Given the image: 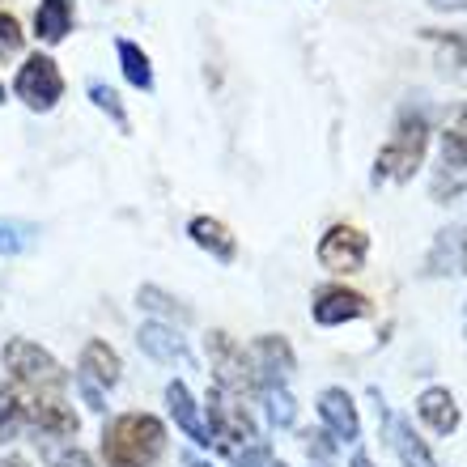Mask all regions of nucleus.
<instances>
[{
  "mask_svg": "<svg viewBox=\"0 0 467 467\" xmlns=\"http://www.w3.org/2000/svg\"><path fill=\"white\" fill-rule=\"evenodd\" d=\"M433 13H467V0H430Z\"/></svg>",
  "mask_w": 467,
  "mask_h": 467,
  "instance_id": "obj_29",
  "label": "nucleus"
},
{
  "mask_svg": "<svg viewBox=\"0 0 467 467\" xmlns=\"http://www.w3.org/2000/svg\"><path fill=\"white\" fill-rule=\"evenodd\" d=\"M204 348H209V366H213V382H217V387L243 395V400H259V382H255V369H251L246 345H238L222 327H213Z\"/></svg>",
  "mask_w": 467,
  "mask_h": 467,
  "instance_id": "obj_7",
  "label": "nucleus"
},
{
  "mask_svg": "<svg viewBox=\"0 0 467 467\" xmlns=\"http://www.w3.org/2000/svg\"><path fill=\"white\" fill-rule=\"evenodd\" d=\"M86 94H89V102H94V107H99V111L107 115V119H111L115 128H119V132H132V119H128V107H123L119 89L107 86V81H99V77H94V81L86 86Z\"/></svg>",
  "mask_w": 467,
  "mask_h": 467,
  "instance_id": "obj_22",
  "label": "nucleus"
},
{
  "mask_svg": "<svg viewBox=\"0 0 467 467\" xmlns=\"http://www.w3.org/2000/svg\"><path fill=\"white\" fill-rule=\"evenodd\" d=\"M204 420H209V438H213V451H222V455H238L243 446H251L259 438V425L251 417V408H246L243 395L225 391L213 382L209 387V400H204Z\"/></svg>",
  "mask_w": 467,
  "mask_h": 467,
  "instance_id": "obj_4",
  "label": "nucleus"
},
{
  "mask_svg": "<svg viewBox=\"0 0 467 467\" xmlns=\"http://www.w3.org/2000/svg\"><path fill=\"white\" fill-rule=\"evenodd\" d=\"M115 56H119V73L123 81L140 94H153V60H149V51L132 38H115Z\"/></svg>",
  "mask_w": 467,
  "mask_h": 467,
  "instance_id": "obj_20",
  "label": "nucleus"
},
{
  "mask_svg": "<svg viewBox=\"0 0 467 467\" xmlns=\"http://www.w3.org/2000/svg\"><path fill=\"white\" fill-rule=\"evenodd\" d=\"M315 259H319V268L336 272V276H353V272L366 268L369 259V234L353 222L327 225L319 246H315Z\"/></svg>",
  "mask_w": 467,
  "mask_h": 467,
  "instance_id": "obj_8",
  "label": "nucleus"
},
{
  "mask_svg": "<svg viewBox=\"0 0 467 467\" xmlns=\"http://www.w3.org/2000/svg\"><path fill=\"white\" fill-rule=\"evenodd\" d=\"M0 442H73L81 417L73 408V369H64L30 336H9L0 348Z\"/></svg>",
  "mask_w": 467,
  "mask_h": 467,
  "instance_id": "obj_1",
  "label": "nucleus"
},
{
  "mask_svg": "<svg viewBox=\"0 0 467 467\" xmlns=\"http://www.w3.org/2000/svg\"><path fill=\"white\" fill-rule=\"evenodd\" d=\"M183 467H213L204 455H196V451H183Z\"/></svg>",
  "mask_w": 467,
  "mask_h": 467,
  "instance_id": "obj_30",
  "label": "nucleus"
},
{
  "mask_svg": "<svg viewBox=\"0 0 467 467\" xmlns=\"http://www.w3.org/2000/svg\"><path fill=\"white\" fill-rule=\"evenodd\" d=\"M43 446V463L47 467H99L89 451H81L77 442H38Z\"/></svg>",
  "mask_w": 467,
  "mask_h": 467,
  "instance_id": "obj_25",
  "label": "nucleus"
},
{
  "mask_svg": "<svg viewBox=\"0 0 467 467\" xmlns=\"http://www.w3.org/2000/svg\"><path fill=\"white\" fill-rule=\"evenodd\" d=\"M246 353H251L259 395L268 391V387H289V379H294V369H297V357L285 336H255V340L246 345Z\"/></svg>",
  "mask_w": 467,
  "mask_h": 467,
  "instance_id": "obj_9",
  "label": "nucleus"
},
{
  "mask_svg": "<svg viewBox=\"0 0 467 467\" xmlns=\"http://www.w3.org/2000/svg\"><path fill=\"white\" fill-rule=\"evenodd\" d=\"M259 400H264V408H268V420L276 425V430H294L297 400L289 395V387H268V391L259 395Z\"/></svg>",
  "mask_w": 467,
  "mask_h": 467,
  "instance_id": "obj_24",
  "label": "nucleus"
},
{
  "mask_svg": "<svg viewBox=\"0 0 467 467\" xmlns=\"http://www.w3.org/2000/svg\"><path fill=\"white\" fill-rule=\"evenodd\" d=\"M5 102H9V89H5V81H0V107H5Z\"/></svg>",
  "mask_w": 467,
  "mask_h": 467,
  "instance_id": "obj_33",
  "label": "nucleus"
},
{
  "mask_svg": "<svg viewBox=\"0 0 467 467\" xmlns=\"http://www.w3.org/2000/svg\"><path fill=\"white\" fill-rule=\"evenodd\" d=\"M268 467H289V463H268Z\"/></svg>",
  "mask_w": 467,
  "mask_h": 467,
  "instance_id": "obj_35",
  "label": "nucleus"
},
{
  "mask_svg": "<svg viewBox=\"0 0 467 467\" xmlns=\"http://www.w3.org/2000/svg\"><path fill=\"white\" fill-rule=\"evenodd\" d=\"M166 408H171L174 430L183 433L187 442H192V446H213L204 408L196 404V395L187 391V382H166Z\"/></svg>",
  "mask_w": 467,
  "mask_h": 467,
  "instance_id": "obj_15",
  "label": "nucleus"
},
{
  "mask_svg": "<svg viewBox=\"0 0 467 467\" xmlns=\"http://www.w3.org/2000/svg\"><path fill=\"white\" fill-rule=\"evenodd\" d=\"M315 412H319L323 430L332 433L340 446H345V442H361V412H357L353 395H348L345 387H323Z\"/></svg>",
  "mask_w": 467,
  "mask_h": 467,
  "instance_id": "obj_11",
  "label": "nucleus"
},
{
  "mask_svg": "<svg viewBox=\"0 0 467 467\" xmlns=\"http://www.w3.org/2000/svg\"><path fill=\"white\" fill-rule=\"evenodd\" d=\"M323 467H327V463H323Z\"/></svg>",
  "mask_w": 467,
  "mask_h": 467,
  "instance_id": "obj_36",
  "label": "nucleus"
},
{
  "mask_svg": "<svg viewBox=\"0 0 467 467\" xmlns=\"http://www.w3.org/2000/svg\"><path fill=\"white\" fill-rule=\"evenodd\" d=\"M77 30V0H38L35 5V38L47 47H60Z\"/></svg>",
  "mask_w": 467,
  "mask_h": 467,
  "instance_id": "obj_18",
  "label": "nucleus"
},
{
  "mask_svg": "<svg viewBox=\"0 0 467 467\" xmlns=\"http://www.w3.org/2000/svg\"><path fill=\"white\" fill-rule=\"evenodd\" d=\"M166 446L171 430L153 412H119L102 425V467H158Z\"/></svg>",
  "mask_w": 467,
  "mask_h": 467,
  "instance_id": "obj_2",
  "label": "nucleus"
},
{
  "mask_svg": "<svg viewBox=\"0 0 467 467\" xmlns=\"http://www.w3.org/2000/svg\"><path fill=\"white\" fill-rule=\"evenodd\" d=\"M463 264H467V234H463Z\"/></svg>",
  "mask_w": 467,
  "mask_h": 467,
  "instance_id": "obj_34",
  "label": "nucleus"
},
{
  "mask_svg": "<svg viewBox=\"0 0 467 467\" xmlns=\"http://www.w3.org/2000/svg\"><path fill=\"white\" fill-rule=\"evenodd\" d=\"M348 467H374V459H369L366 451H353V459H348Z\"/></svg>",
  "mask_w": 467,
  "mask_h": 467,
  "instance_id": "obj_32",
  "label": "nucleus"
},
{
  "mask_svg": "<svg viewBox=\"0 0 467 467\" xmlns=\"http://www.w3.org/2000/svg\"><path fill=\"white\" fill-rule=\"evenodd\" d=\"M187 238L200 246V251H209L217 264H234L238 259V238L230 234V225L225 222H217V217H192L187 222Z\"/></svg>",
  "mask_w": 467,
  "mask_h": 467,
  "instance_id": "obj_19",
  "label": "nucleus"
},
{
  "mask_svg": "<svg viewBox=\"0 0 467 467\" xmlns=\"http://www.w3.org/2000/svg\"><path fill=\"white\" fill-rule=\"evenodd\" d=\"M230 463L234 467H268L272 463V446L264 442V438H255V442L243 446L238 455H230Z\"/></svg>",
  "mask_w": 467,
  "mask_h": 467,
  "instance_id": "obj_27",
  "label": "nucleus"
},
{
  "mask_svg": "<svg viewBox=\"0 0 467 467\" xmlns=\"http://www.w3.org/2000/svg\"><path fill=\"white\" fill-rule=\"evenodd\" d=\"M417 417H420V425L430 433H438V438H451V433H459V425H463V412H459V400L451 387H425V391L417 395Z\"/></svg>",
  "mask_w": 467,
  "mask_h": 467,
  "instance_id": "obj_16",
  "label": "nucleus"
},
{
  "mask_svg": "<svg viewBox=\"0 0 467 467\" xmlns=\"http://www.w3.org/2000/svg\"><path fill=\"white\" fill-rule=\"evenodd\" d=\"M369 297L348 289V285H323L315 289V302H310V315L319 327H345V323H357L369 315Z\"/></svg>",
  "mask_w": 467,
  "mask_h": 467,
  "instance_id": "obj_10",
  "label": "nucleus"
},
{
  "mask_svg": "<svg viewBox=\"0 0 467 467\" xmlns=\"http://www.w3.org/2000/svg\"><path fill=\"white\" fill-rule=\"evenodd\" d=\"M467 192V107H455L438 140V166L430 179V196L438 204H451Z\"/></svg>",
  "mask_w": 467,
  "mask_h": 467,
  "instance_id": "obj_5",
  "label": "nucleus"
},
{
  "mask_svg": "<svg viewBox=\"0 0 467 467\" xmlns=\"http://www.w3.org/2000/svg\"><path fill=\"white\" fill-rule=\"evenodd\" d=\"M22 47H26V30H22V22H17V13L0 9V60L17 56Z\"/></svg>",
  "mask_w": 467,
  "mask_h": 467,
  "instance_id": "obj_26",
  "label": "nucleus"
},
{
  "mask_svg": "<svg viewBox=\"0 0 467 467\" xmlns=\"http://www.w3.org/2000/svg\"><path fill=\"white\" fill-rule=\"evenodd\" d=\"M136 345L149 361H161V366H192V353H187V340L179 336V327L161 319H149L136 327Z\"/></svg>",
  "mask_w": 467,
  "mask_h": 467,
  "instance_id": "obj_13",
  "label": "nucleus"
},
{
  "mask_svg": "<svg viewBox=\"0 0 467 467\" xmlns=\"http://www.w3.org/2000/svg\"><path fill=\"white\" fill-rule=\"evenodd\" d=\"M425 47L433 51V68L446 81L467 86V35L463 30H425Z\"/></svg>",
  "mask_w": 467,
  "mask_h": 467,
  "instance_id": "obj_17",
  "label": "nucleus"
},
{
  "mask_svg": "<svg viewBox=\"0 0 467 467\" xmlns=\"http://www.w3.org/2000/svg\"><path fill=\"white\" fill-rule=\"evenodd\" d=\"M0 467H35V463L22 459V455H0Z\"/></svg>",
  "mask_w": 467,
  "mask_h": 467,
  "instance_id": "obj_31",
  "label": "nucleus"
},
{
  "mask_svg": "<svg viewBox=\"0 0 467 467\" xmlns=\"http://www.w3.org/2000/svg\"><path fill=\"white\" fill-rule=\"evenodd\" d=\"M136 302H140V310H149L153 319L171 323V327H174V323H179V327H187V323L196 319V315H192V306H183V302H179L174 294H166L161 285H140V289H136Z\"/></svg>",
  "mask_w": 467,
  "mask_h": 467,
  "instance_id": "obj_21",
  "label": "nucleus"
},
{
  "mask_svg": "<svg viewBox=\"0 0 467 467\" xmlns=\"http://www.w3.org/2000/svg\"><path fill=\"white\" fill-rule=\"evenodd\" d=\"M73 379L89 382V387H99V391H115L123 379V357L115 353V345H107V340H86L81 357H77Z\"/></svg>",
  "mask_w": 467,
  "mask_h": 467,
  "instance_id": "obj_12",
  "label": "nucleus"
},
{
  "mask_svg": "<svg viewBox=\"0 0 467 467\" xmlns=\"http://www.w3.org/2000/svg\"><path fill=\"white\" fill-rule=\"evenodd\" d=\"M430 115L420 107H404L391 123V136L382 140V149L374 153V174L369 183H408L412 174L425 166V153H430Z\"/></svg>",
  "mask_w": 467,
  "mask_h": 467,
  "instance_id": "obj_3",
  "label": "nucleus"
},
{
  "mask_svg": "<svg viewBox=\"0 0 467 467\" xmlns=\"http://www.w3.org/2000/svg\"><path fill=\"white\" fill-rule=\"evenodd\" d=\"M382 420H387V442H391L400 467H438L430 442L420 438V430L412 425V417H400V412H387V408H382Z\"/></svg>",
  "mask_w": 467,
  "mask_h": 467,
  "instance_id": "obj_14",
  "label": "nucleus"
},
{
  "mask_svg": "<svg viewBox=\"0 0 467 467\" xmlns=\"http://www.w3.org/2000/svg\"><path fill=\"white\" fill-rule=\"evenodd\" d=\"M13 99H22L26 111H35V115L56 111L60 99H64L60 64L51 60L47 51H30V56L17 64V77H13Z\"/></svg>",
  "mask_w": 467,
  "mask_h": 467,
  "instance_id": "obj_6",
  "label": "nucleus"
},
{
  "mask_svg": "<svg viewBox=\"0 0 467 467\" xmlns=\"http://www.w3.org/2000/svg\"><path fill=\"white\" fill-rule=\"evenodd\" d=\"M302 446H306V455H310V459H332V455H336V446H340V442H336V438H332L327 430H306V433H302Z\"/></svg>",
  "mask_w": 467,
  "mask_h": 467,
  "instance_id": "obj_28",
  "label": "nucleus"
},
{
  "mask_svg": "<svg viewBox=\"0 0 467 467\" xmlns=\"http://www.w3.org/2000/svg\"><path fill=\"white\" fill-rule=\"evenodd\" d=\"M35 243H38V225L17 222V217H0V255L5 259L26 255Z\"/></svg>",
  "mask_w": 467,
  "mask_h": 467,
  "instance_id": "obj_23",
  "label": "nucleus"
}]
</instances>
